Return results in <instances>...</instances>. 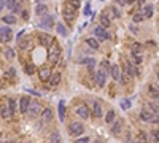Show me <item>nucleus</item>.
<instances>
[{
	"instance_id": "nucleus-48",
	"label": "nucleus",
	"mask_w": 159,
	"mask_h": 143,
	"mask_svg": "<svg viewBox=\"0 0 159 143\" xmlns=\"http://www.w3.org/2000/svg\"><path fill=\"white\" fill-rule=\"evenodd\" d=\"M83 13H85L86 16H88V14H91V5H89V3H86V5H85V11H83Z\"/></svg>"
},
{
	"instance_id": "nucleus-51",
	"label": "nucleus",
	"mask_w": 159,
	"mask_h": 143,
	"mask_svg": "<svg viewBox=\"0 0 159 143\" xmlns=\"http://www.w3.org/2000/svg\"><path fill=\"white\" fill-rule=\"evenodd\" d=\"M22 18H24V19L29 18V13H27V10H22Z\"/></svg>"
},
{
	"instance_id": "nucleus-49",
	"label": "nucleus",
	"mask_w": 159,
	"mask_h": 143,
	"mask_svg": "<svg viewBox=\"0 0 159 143\" xmlns=\"http://www.w3.org/2000/svg\"><path fill=\"white\" fill-rule=\"evenodd\" d=\"M27 45H29V42H24V40H19V48H27Z\"/></svg>"
},
{
	"instance_id": "nucleus-37",
	"label": "nucleus",
	"mask_w": 159,
	"mask_h": 143,
	"mask_svg": "<svg viewBox=\"0 0 159 143\" xmlns=\"http://www.w3.org/2000/svg\"><path fill=\"white\" fill-rule=\"evenodd\" d=\"M50 141L51 143H61V137H59V132H53L50 135Z\"/></svg>"
},
{
	"instance_id": "nucleus-31",
	"label": "nucleus",
	"mask_w": 159,
	"mask_h": 143,
	"mask_svg": "<svg viewBox=\"0 0 159 143\" xmlns=\"http://www.w3.org/2000/svg\"><path fill=\"white\" fill-rule=\"evenodd\" d=\"M3 53H5V57H6L8 61H13L14 57H16V53H14V50H11V48H5Z\"/></svg>"
},
{
	"instance_id": "nucleus-4",
	"label": "nucleus",
	"mask_w": 159,
	"mask_h": 143,
	"mask_svg": "<svg viewBox=\"0 0 159 143\" xmlns=\"http://www.w3.org/2000/svg\"><path fill=\"white\" fill-rule=\"evenodd\" d=\"M94 35L97 37V42H108L110 38H111L110 32L107 30L105 27H102V26H99V27L94 29Z\"/></svg>"
},
{
	"instance_id": "nucleus-5",
	"label": "nucleus",
	"mask_w": 159,
	"mask_h": 143,
	"mask_svg": "<svg viewBox=\"0 0 159 143\" xmlns=\"http://www.w3.org/2000/svg\"><path fill=\"white\" fill-rule=\"evenodd\" d=\"M107 75H108V72L104 69V67H100V69L96 72L94 78H96V83H97L99 88H104V86H105V83H107Z\"/></svg>"
},
{
	"instance_id": "nucleus-26",
	"label": "nucleus",
	"mask_w": 159,
	"mask_h": 143,
	"mask_svg": "<svg viewBox=\"0 0 159 143\" xmlns=\"http://www.w3.org/2000/svg\"><path fill=\"white\" fill-rule=\"evenodd\" d=\"M148 94L151 95V97H153L154 100H157V102H159V91H157L156 86H149V88H148Z\"/></svg>"
},
{
	"instance_id": "nucleus-27",
	"label": "nucleus",
	"mask_w": 159,
	"mask_h": 143,
	"mask_svg": "<svg viewBox=\"0 0 159 143\" xmlns=\"http://www.w3.org/2000/svg\"><path fill=\"white\" fill-rule=\"evenodd\" d=\"M58 110H59V119L64 122V119H65V105H64V100H61V102H59Z\"/></svg>"
},
{
	"instance_id": "nucleus-44",
	"label": "nucleus",
	"mask_w": 159,
	"mask_h": 143,
	"mask_svg": "<svg viewBox=\"0 0 159 143\" xmlns=\"http://www.w3.org/2000/svg\"><path fill=\"white\" fill-rule=\"evenodd\" d=\"M130 51H137V53H140V51H142V45H140V43H134V45H132V50H130Z\"/></svg>"
},
{
	"instance_id": "nucleus-17",
	"label": "nucleus",
	"mask_w": 159,
	"mask_h": 143,
	"mask_svg": "<svg viewBox=\"0 0 159 143\" xmlns=\"http://www.w3.org/2000/svg\"><path fill=\"white\" fill-rule=\"evenodd\" d=\"M50 88H56L59 83H61V73L59 72H54V73H51V76H50Z\"/></svg>"
},
{
	"instance_id": "nucleus-1",
	"label": "nucleus",
	"mask_w": 159,
	"mask_h": 143,
	"mask_svg": "<svg viewBox=\"0 0 159 143\" xmlns=\"http://www.w3.org/2000/svg\"><path fill=\"white\" fill-rule=\"evenodd\" d=\"M138 118L140 121H143V122H149V124H159V114L156 113H151L149 110H142L138 114Z\"/></svg>"
},
{
	"instance_id": "nucleus-7",
	"label": "nucleus",
	"mask_w": 159,
	"mask_h": 143,
	"mask_svg": "<svg viewBox=\"0 0 159 143\" xmlns=\"http://www.w3.org/2000/svg\"><path fill=\"white\" fill-rule=\"evenodd\" d=\"M75 14H77V10H75L73 6H70L69 3H65V6H64V10H62V16H64L65 21L72 22L73 19H75Z\"/></svg>"
},
{
	"instance_id": "nucleus-22",
	"label": "nucleus",
	"mask_w": 159,
	"mask_h": 143,
	"mask_svg": "<svg viewBox=\"0 0 159 143\" xmlns=\"http://www.w3.org/2000/svg\"><path fill=\"white\" fill-rule=\"evenodd\" d=\"M153 13H154V6H153V3H149V5H146L143 10H142V14H143V18H151L153 16Z\"/></svg>"
},
{
	"instance_id": "nucleus-23",
	"label": "nucleus",
	"mask_w": 159,
	"mask_h": 143,
	"mask_svg": "<svg viewBox=\"0 0 159 143\" xmlns=\"http://www.w3.org/2000/svg\"><path fill=\"white\" fill-rule=\"evenodd\" d=\"M0 114H2L3 119H11L13 118L10 110H8V105H2V107H0Z\"/></svg>"
},
{
	"instance_id": "nucleus-40",
	"label": "nucleus",
	"mask_w": 159,
	"mask_h": 143,
	"mask_svg": "<svg viewBox=\"0 0 159 143\" xmlns=\"http://www.w3.org/2000/svg\"><path fill=\"white\" fill-rule=\"evenodd\" d=\"M149 137H151V140H153V143H156V141H159V130H153L151 133H149Z\"/></svg>"
},
{
	"instance_id": "nucleus-58",
	"label": "nucleus",
	"mask_w": 159,
	"mask_h": 143,
	"mask_svg": "<svg viewBox=\"0 0 159 143\" xmlns=\"http://www.w3.org/2000/svg\"><path fill=\"white\" fill-rule=\"evenodd\" d=\"M0 143H13V141H0Z\"/></svg>"
},
{
	"instance_id": "nucleus-60",
	"label": "nucleus",
	"mask_w": 159,
	"mask_h": 143,
	"mask_svg": "<svg viewBox=\"0 0 159 143\" xmlns=\"http://www.w3.org/2000/svg\"><path fill=\"white\" fill-rule=\"evenodd\" d=\"M0 88H2V80H0Z\"/></svg>"
},
{
	"instance_id": "nucleus-21",
	"label": "nucleus",
	"mask_w": 159,
	"mask_h": 143,
	"mask_svg": "<svg viewBox=\"0 0 159 143\" xmlns=\"http://www.w3.org/2000/svg\"><path fill=\"white\" fill-rule=\"evenodd\" d=\"M35 13H37V16H45V14H48V6L43 5V3H37Z\"/></svg>"
},
{
	"instance_id": "nucleus-19",
	"label": "nucleus",
	"mask_w": 159,
	"mask_h": 143,
	"mask_svg": "<svg viewBox=\"0 0 159 143\" xmlns=\"http://www.w3.org/2000/svg\"><path fill=\"white\" fill-rule=\"evenodd\" d=\"M85 42H86V45L91 48V50H94V51H97L100 48V43L97 42V38H94V37H88Z\"/></svg>"
},
{
	"instance_id": "nucleus-34",
	"label": "nucleus",
	"mask_w": 159,
	"mask_h": 143,
	"mask_svg": "<svg viewBox=\"0 0 159 143\" xmlns=\"http://www.w3.org/2000/svg\"><path fill=\"white\" fill-rule=\"evenodd\" d=\"M130 54H132V57H134V64H135V65L142 64V54L137 53V51H130Z\"/></svg>"
},
{
	"instance_id": "nucleus-36",
	"label": "nucleus",
	"mask_w": 159,
	"mask_h": 143,
	"mask_svg": "<svg viewBox=\"0 0 159 143\" xmlns=\"http://www.w3.org/2000/svg\"><path fill=\"white\" fill-rule=\"evenodd\" d=\"M119 81H123L124 84H127V83L130 81V76H129V73L126 72V69H124L123 72H121V80H119Z\"/></svg>"
},
{
	"instance_id": "nucleus-62",
	"label": "nucleus",
	"mask_w": 159,
	"mask_h": 143,
	"mask_svg": "<svg viewBox=\"0 0 159 143\" xmlns=\"http://www.w3.org/2000/svg\"><path fill=\"white\" fill-rule=\"evenodd\" d=\"M157 80H159V72H157Z\"/></svg>"
},
{
	"instance_id": "nucleus-12",
	"label": "nucleus",
	"mask_w": 159,
	"mask_h": 143,
	"mask_svg": "<svg viewBox=\"0 0 159 143\" xmlns=\"http://www.w3.org/2000/svg\"><path fill=\"white\" fill-rule=\"evenodd\" d=\"M30 97H21L19 100H18V102H19V111L22 113V114H26L27 113V110H29V105H30Z\"/></svg>"
},
{
	"instance_id": "nucleus-24",
	"label": "nucleus",
	"mask_w": 159,
	"mask_h": 143,
	"mask_svg": "<svg viewBox=\"0 0 159 143\" xmlns=\"http://www.w3.org/2000/svg\"><path fill=\"white\" fill-rule=\"evenodd\" d=\"M146 110H149L151 113L159 114V105L156 102H153V100H149V102H146Z\"/></svg>"
},
{
	"instance_id": "nucleus-53",
	"label": "nucleus",
	"mask_w": 159,
	"mask_h": 143,
	"mask_svg": "<svg viewBox=\"0 0 159 143\" xmlns=\"http://www.w3.org/2000/svg\"><path fill=\"white\" fill-rule=\"evenodd\" d=\"M134 2H135V0H124L126 5H130V3H134Z\"/></svg>"
},
{
	"instance_id": "nucleus-39",
	"label": "nucleus",
	"mask_w": 159,
	"mask_h": 143,
	"mask_svg": "<svg viewBox=\"0 0 159 143\" xmlns=\"http://www.w3.org/2000/svg\"><path fill=\"white\" fill-rule=\"evenodd\" d=\"M143 19H145V18H143V14H142V13H137V14H134V16H132V21H134L135 24H137V22H142Z\"/></svg>"
},
{
	"instance_id": "nucleus-8",
	"label": "nucleus",
	"mask_w": 159,
	"mask_h": 143,
	"mask_svg": "<svg viewBox=\"0 0 159 143\" xmlns=\"http://www.w3.org/2000/svg\"><path fill=\"white\" fill-rule=\"evenodd\" d=\"M42 113V105L38 100H30V105H29V110H27V114L32 118L38 116V114Z\"/></svg>"
},
{
	"instance_id": "nucleus-10",
	"label": "nucleus",
	"mask_w": 159,
	"mask_h": 143,
	"mask_svg": "<svg viewBox=\"0 0 159 143\" xmlns=\"http://www.w3.org/2000/svg\"><path fill=\"white\" fill-rule=\"evenodd\" d=\"M38 42H40L42 46L50 48V46L54 43V38H53L51 35H48V34H42V35H38Z\"/></svg>"
},
{
	"instance_id": "nucleus-50",
	"label": "nucleus",
	"mask_w": 159,
	"mask_h": 143,
	"mask_svg": "<svg viewBox=\"0 0 159 143\" xmlns=\"http://www.w3.org/2000/svg\"><path fill=\"white\" fill-rule=\"evenodd\" d=\"M5 5H6V0H0V11L5 8Z\"/></svg>"
},
{
	"instance_id": "nucleus-61",
	"label": "nucleus",
	"mask_w": 159,
	"mask_h": 143,
	"mask_svg": "<svg viewBox=\"0 0 159 143\" xmlns=\"http://www.w3.org/2000/svg\"><path fill=\"white\" fill-rule=\"evenodd\" d=\"M26 143H34V141H30V140H29V141H26Z\"/></svg>"
},
{
	"instance_id": "nucleus-9",
	"label": "nucleus",
	"mask_w": 159,
	"mask_h": 143,
	"mask_svg": "<svg viewBox=\"0 0 159 143\" xmlns=\"http://www.w3.org/2000/svg\"><path fill=\"white\" fill-rule=\"evenodd\" d=\"M53 26H54V16H51V14L42 16V19L38 21V27L40 29H51Z\"/></svg>"
},
{
	"instance_id": "nucleus-43",
	"label": "nucleus",
	"mask_w": 159,
	"mask_h": 143,
	"mask_svg": "<svg viewBox=\"0 0 159 143\" xmlns=\"http://www.w3.org/2000/svg\"><path fill=\"white\" fill-rule=\"evenodd\" d=\"M110 11H111V14H113L115 18H119V16H121V13H119V10H118L116 6H111V8H110Z\"/></svg>"
},
{
	"instance_id": "nucleus-41",
	"label": "nucleus",
	"mask_w": 159,
	"mask_h": 143,
	"mask_svg": "<svg viewBox=\"0 0 159 143\" xmlns=\"http://www.w3.org/2000/svg\"><path fill=\"white\" fill-rule=\"evenodd\" d=\"M91 141V138L88 137V135H85V137H81V138H77L75 140V143H89Z\"/></svg>"
},
{
	"instance_id": "nucleus-45",
	"label": "nucleus",
	"mask_w": 159,
	"mask_h": 143,
	"mask_svg": "<svg viewBox=\"0 0 159 143\" xmlns=\"http://www.w3.org/2000/svg\"><path fill=\"white\" fill-rule=\"evenodd\" d=\"M11 38H13V37H5V35H0V43H8V42H11Z\"/></svg>"
},
{
	"instance_id": "nucleus-55",
	"label": "nucleus",
	"mask_w": 159,
	"mask_h": 143,
	"mask_svg": "<svg viewBox=\"0 0 159 143\" xmlns=\"http://www.w3.org/2000/svg\"><path fill=\"white\" fill-rule=\"evenodd\" d=\"M116 3H119V5H126V3H124V0H116Z\"/></svg>"
},
{
	"instance_id": "nucleus-25",
	"label": "nucleus",
	"mask_w": 159,
	"mask_h": 143,
	"mask_svg": "<svg viewBox=\"0 0 159 143\" xmlns=\"http://www.w3.org/2000/svg\"><path fill=\"white\" fill-rule=\"evenodd\" d=\"M100 24H102V27H105V29L111 26V21H110V18H108L107 13H102L100 14Z\"/></svg>"
},
{
	"instance_id": "nucleus-52",
	"label": "nucleus",
	"mask_w": 159,
	"mask_h": 143,
	"mask_svg": "<svg viewBox=\"0 0 159 143\" xmlns=\"http://www.w3.org/2000/svg\"><path fill=\"white\" fill-rule=\"evenodd\" d=\"M26 91H29L30 94H35V95H40V94H38V92H37V91H32V89H29V88H27Z\"/></svg>"
},
{
	"instance_id": "nucleus-20",
	"label": "nucleus",
	"mask_w": 159,
	"mask_h": 143,
	"mask_svg": "<svg viewBox=\"0 0 159 143\" xmlns=\"http://www.w3.org/2000/svg\"><path fill=\"white\" fill-rule=\"evenodd\" d=\"M126 72L129 73V76H135V75H138V70L134 67V62H132V61H127V62H126Z\"/></svg>"
},
{
	"instance_id": "nucleus-15",
	"label": "nucleus",
	"mask_w": 159,
	"mask_h": 143,
	"mask_svg": "<svg viewBox=\"0 0 159 143\" xmlns=\"http://www.w3.org/2000/svg\"><path fill=\"white\" fill-rule=\"evenodd\" d=\"M123 119H115L113 122H111V133H115V135H118V133H121V130H123Z\"/></svg>"
},
{
	"instance_id": "nucleus-63",
	"label": "nucleus",
	"mask_w": 159,
	"mask_h": 143,
	"mask_svg": "<svg viewBox=\"0 0 159 143\" xmlns=\"http://www.w3.org/2000/svg\"><path fill=\"white\" fill-rule=\"evenodd\" d=\"M18 143H22V141H18Z\"/></svg>"
},
{
	"instance_id": "nucleus-16",
	"label": "nucleus",
	"mask_w": 159,
	"mask_h": 143,
	"mask_svg": "<svg viewBox=\"0 0 159 143\" xmlns=\"http://www.w3.org/2000/svg\"><path fill=\"white\" fill-rule=\"evenodd\" d=\"M5 6H8L13 13L21 11V2H19V0H6V5Z\"/></svg>"
},
{
	"instance_id": "nucleus-18",
	"label": "nucleus",
	"mask_w": 159,
	"mask_h": 143,
	"mask_svg": "<svg viewBox=\"0 0 159 143\" xmlns=\"http://www.w3.org/2000/svg\"><path fill=\"white\" fill-rule=\"evenodd\" d=\"M110 75H111V78H113L115 81H119L121 80V69H119V65H111V69H110Z\"/></svg>"
},
{
	"instance_id": "nucleus-14",
	"label": "nucleus",
	"mask_w": 159,
	"mask_h": 143,
	"mask_svg": "<svg viewBox=\"0 0 159 143\" xmlns=\"http://www.w3.org/2000/svg\"><path fill=\"white\" fill-rule=\"evenodd\" d=\"M51 73H53V72H51V69H50V67H46V65H45V67H42V69L38 70V76H40V80H42V81H48V80H50V76H51Z\"/></svg>"
},
{
	"instance_id": "nucleus-46",
	"label": "nucleus",
	"mask_w": 159,
	"mask_h": 143,
	"mask_svg": "<svg viewBox=\"0 0 159 143\" xmlns=\"http://www.w3.org/2000/svg\"><path fill=\"white\" fill-rule=\"evenodd\" d=\"M121 107H123V110H127V108H130V102H129L127 99H124V100H123V103H121Z\"/></svg>"
},
{
	"instance_id": "nucleus-28",
	"label": "nucleus",
	"mask_w": 159,
	"mask_h": 143,
	"mask_svg": "<svg viewBox=\"0 0 159 143\" xmlns=\"http://www.w3.org/2000/svg\"><path fill=\"white\" fill-rule=\"evenodd\" d=\"M2 21L5 22V24H16V16L11 13V14H5L3 18H2Z\"/></svg>"
},
{
	"instance_id": "nucleus-38",
	"label": "nucleus",
	"mask_w": 159,
	"mask_h": 143,
	"mask_svg": "<svg viewBox=\"0 0 159 143\" xmlns=\"http://www.w3.org/2000/svg\"><path fill=\"white\" fill-rule=\"evenodd\" d=\"M86 64H88V69L92 72V70H94V67H96V59H94V57H89V59H86Z\"/></svg>"
},
{
	"instance_id": "nucleus-54",
	"label": "nucleus",
	"mask_w": 159,
	"mask_h": 143,
	"mask_svg": "<svg viewBox=\"0 0 159 143\" xmlns=\"http://www.w3.org/2000/svg\"><path fill=\"white\" fill-rule=\"evenodd\" d=\"M135 2H137V3H138V5H140V6H142V5H143V3H145V0H135Z\"/></svg>"
},
{
	"instance_id": "nucleus-32",
	"label": "nucleus",
	"mask_w": 159,
	"mask_h": 143,
	"mask_svg": "<svg viewBox=\"0 0 159 143\" xmlns=\"http://www.w3.org/2000/svg\"><path fill=\"white\" fill-rule=\"evenodd\" d=\"M56 30H58V34L61 37H67L69 35V30L64 27V24H56Z\"/></svg>"
},
{
	"instance_id": "nucleus-33",
	"label": "nucleus",
	"mask_w": 159,
	"mask_h": 143,
	"mask_svg": "<svg viewBox=\"0 0 159 143\" xmlns=\"http://www.w3.org/2000/svg\"><path fill=\"white\" fill-rule=\"evenodd\" d=\"M24 72H26V75H35V65L34 64H26Z\"/></svg>"
},
{
	"instance_id": "nucleus-11",
	"label": "nucleus",
	"mask_w": 159,
	"mask_h": 143,
	"mask_svg": "<svg viewBox=\"0 0 159 143\" xmlns=\"http://www.w3.org/2000/svg\"><path fill=\"white\" fill-rule=\"evenodd\" d=\"M40 119H42V124H48V122H51V121H53V111H51V108H45V110H42V113H40Z\"/></svg>"
},
{
	"instance_id": "nucleus-59",
	"label": "nucleus",
	"mask_w": 159,
	"mask_h": 143,
	"mask_svg": "<svg viewBox=\"0 0 159 143\" xmlns=\"http://www.w3.org/2000/svg\"><path fill=\"white\" fill-rule=\"evenodd\" d=\"M38 2H43V0H37V3H38Z\"/></svg>"
},
{
	"instance_id": "nucleus-29",
	"label": "nucleus",
	"mask_w": 159,
	"mask_h": 143,
	"mask_svg": "<svg viewBox=\"0 0 159 143\" xmlns=\"http://www.w3.org/2000/svg\"><path fill=\"white\" fill-rule=\"evenodd\" d=\"M115 119H116V113H115V110H110V111L105 114V122H107V124H111Z\"/></svg>"
},
{
	"instance_id": "nucleus-47",
	"label": "nucleus",
	"mask_w": 159,
	"mask_h": 143,
	"mask_svg": "<svg viewBox=\"0 0 159 143\" xmlns=\"http://www.w3.org/2000/svg\"><path fill=\"white\" fill-rule=\"evenodd\" d=\"M14 75H16V70H14V69H10V70L6 72V76H8L10 80H11V78H14Z\"/></svg>"
},
{
	"instance_id": "nucleus-13",
	"label": "nucleus",
	"mask_w": 159,
	"mask_h": 143,
	"mask_svg": "<svg viewBox=\"0 0 159 143\" xmlns=\"http://www.w3.org/2000/svg\"><path fill=\"white\" fill-rule=\"evenodd\" d=\"M92 114H94V118H102V114H104V110H102V103L99 100H94L92 102Z\"/></svg>"
},
{
	"instance_id": "nucleus-42",
	"label": "nucleus",
	"mask_w": 159,
	"mask_h": 143,
	"mask_svg": "<svg viewBox=\"0 0 159 143\" xmlns=\"http://www.w3.org/2000/svg\"><path fill=\"white\" fill-rule=\"evenodd\" d=\"M67 3H69L70 6H73L75 10H77V8L80 6V0H67Z\"/></svg>"
},
{
	"instance_id": "nucleus-30",
	"label": "nucleus",
	"mask_w": 159,
	"mask_h": 143,
	"mask_svg": "<svg viewBox=\"0 0 159 143\" xmlns=\"http://www.w3.org/2000/svg\"><path fill=\"white\" fill-rule=\"evenodd\" d=\"M16 103H18V100H14V99H8V110H10L11 116H14V113H16Z\"/></svg>"
},
{
	"instance_id": "nucleus-2",
	"label": "nucleus",
	"mask_w": 159,
	"mask_h": 143,
	"mask_svg": "<svg viewBox=\"0 0 159 143\" xmlns=\"http://www.w3.org/2000/svg\"><path fill=\"white\" fill-rule=\"evenodd\" d=\"M61 54H62L61 46H59L58 43L54 42V43L50 46V62H51V64L59 62V59H61Z\"/></svg>"
},
{
	"instance_id": "nucleus-6",
	"label": "nucleus",
	"mask_w": 159,
	"mask_h": 143,
	"mask_svg": "<svg viewBox=\"0 0 159 143\" xmlns=\"http://www.w3.org/2000/svg\"><path fill=\"white\" fill-rule=\"evenodd\" d=\"M69 132H70L72 137H80V135H83V132H85V126H83L81 122H70Z\"/></svg>"
},
{
	"instance_id": "nucleus-35",
	"label": "nucleus",
	"mask_w": 159,
	"mask_h": 143,
	"mask_svg": "<svg viewBox=\"0 0 159 143\" xmlns=\"http://www.w3.org/2000/svg\"><path fill=\"white\" fill-rule=\"evenodd\" d=\"M0 35H5V37H13V30L10 27H0Z\"/></svg>"
},
{
	"instance_id": "nucleus-56",
	"label": "nucleus",
	"mask_w": 159,
	"mask_h": 143,
	"mask_svg": "<svg viewBox=\"0 0 159 143\" xmlns=\"http://www.w3.org/2000/svg\"><path fill=\"white\" fill-rule=\"evenodd\" d=\"M94 143H102V138H97V140H96Z\"/></svg>"
},
{
	"instance_id": "nucleus-3",
	"label": "nucleus",
	"mask_w": 159,
	"mask_h": 143,
	"mask_svg": "<svg viewBox=\"0 0 159 143\" xmlns=\"http://www.w3.org/2000/svg\"><path fill=\"white\" fill-rule=\"evenodd\" d=\"M75 114H77L78 118H81V119H89V114H91L89 107H88L86 103L77 105V107H75Z\"/></svg>"
},
{
	"instance_id": "nucleus-57",
	"label": "nucleus",
	"mask_w": 159,
	"mask_h": 143,
	"mask_svg": "<svg viewBox=\"0 0 159 143\" xmlns=\"http://www.w3.org/2000/svg\"><path fill=\"white\" fill-rule=\"evenodd\" d=\"M126 143H135V141H132V140H127Z\"/></svg>"
}]
</instances>
